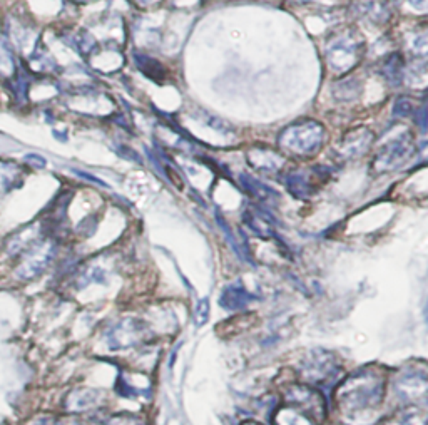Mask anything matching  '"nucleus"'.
<instances>
[{"instance_id":"f257e3e1","label":"nucleus","mask_w":428,"mask_h":425,"mask_svg":"<svg viewBox=\"0 0 428 425\" xmlns=\"http://www.w3.org/2000/svg\"><path fill=\"white\" fill-rule=\"evenodd\" d=\"M325 139V127L313 119H301L283 129L278 136V144L291 154L310 156L321 147Z\"/></svg>"},{"instance_id":"f03ea898","label":"nucleus","mask_w":428,"mask_h":425,"mask_svg":"<svg viewBox=\"0 0 428 425\" xmlns=\"http://www.w3.org/2000/svg\"><path fill=\"white\" fill-rule=\"evenodd\" d=\"M363 49L362 40L353 37L351 34L329 39L327 45V59L329 66L338 72H347L353 69L355 64L362 59Z\"/></svg>"},{"instance_id":"7ed1b4c3","label":"nucleus","mask_w":428,"mask_h":425,"mask_svg":"<svg viewBox=\"0 0 428 425\" xmlns=\"http://www.w3.org/2000/svg\"><path fill=\"white\" fill-rule=\"evenodd\" d=\"M415 141L412 134H401L399 138L392 139L386 143L380 151H378L377 158H375V166L381 169H393L396 166L403 165L407 158L412 154Z\"/></svg>"},{"instance_id":"20e7f679","label":"nucleus","mask_w":428,"mask_h":425,"mask_svg":"<svg viewBox=\"0 0 428 425\" xmlns=\"http://www.w3.org/2000/svg\"><path fill=\"white\" fill-rule=\"evenodd\" d=\"M52 258V246L42 245L34 246L32 252H27L25 260L18 265L15 276L21 280H32L39 275L42 269L47 267V263Z\"/></svg>"},{"instance_id":"39448f33","label":"nucleus","mask_w":428,"mask_h":425,"mask_svg":"<svg viewBox=\"0 0 428 425\" xmlns=\"http://www.w3.org/2000/svg\"><path fill=\"white\" fill-rule=\"evenodd\" d=\"M37 238H39V226H25L24 230L12 234L10 240L7 241V253L10 256L25 255L34 246H37Z\"/></svg>"},{"instance_id":"423d86ee","label":"nucleus","mask_w":428,"mask_h":425,"mask_svg":"<svg viewBox=\"0 0 428 425\" xmlns=\"http://www.w3.org/2000/svg\"><path fill=\"white\" fill-rule=\"evenodd\" d=\"M371 141H373V134L371 131L365 127H358L353 129V131L348 132L344 136L343 143H342V149L344 151L347 156H358V154H363L366 149L370 147Z\"/></svg>"},{"instance_id":"0eeeda50","label":"nucleus","mask_w":428,"mask_h":425,"mask_svg":"<svg viewBox=\"0 0 428 425\" xmlns=\"http://www.w3.org/2000/svg\"><path fill=\"white\" fill-rule=\"evenodd\" d=\"M401 69H403V57H400L399 54H392L390 57H386L385 64L381 66L386 81L393 82V84H399L400 82Z\"/></svg>"},{"instance_id":"6e6552de","label":"nucleus","mask_w":428,"mask_h":425,"mask_svg":"<svg viewBox=\"0 0 428 425\" xmlns=\"http://www.w3.org/2000/svg\"><path fill=\"white\" fill-rule=\"evenodd\" d=\"M15 69V62H14V54L10 51L9 44L5 42V39L0 37V74L2 75H12V72Z\"/></svg>"},{"instance_id":"1a4fd4ad","label":"nucleus","mask_w":428,"mask_h":425,"mask_svg":"<svg viewBox=\"0 0 428 425\" xmlns=\"http://www.w3.org/2000/svg\"><path fill=\"white\" fill-rule=\"evenodd\" d=\"M17 183V171L14 165H0V196L9 193Z\"/></svg>"},{"instance_id":"9d476101","label":"nucleus","mask_w":428,"mask_h":425,"mask_svg":"<svg viewBox=\"0 0 428 425\" xmlns=\"http://www.w3.org/2000/svg\"><path fill=\"white\" fill-rule=\"evenodd\" d=\"M393 114L399 117L412 116L414 114V102L407 99V97H400V99H396L395 106H393Z\"/></svg>"},{"instance_id":"9b49d317","label":"nucleus","mask_w":428,"mask_h":425,"mask_svg":"<svg viewBox=\"0 0 428 425\" xmlns=\"http://www.w3.org/2000/svg\"><path fill=\"white\" fill-rule=\"evenodd\" d=\"M25 161L34 165L36 168H44L45 166V159L42 156H39V154H27V156H25Z\"/></svg>"}]
</instances>
